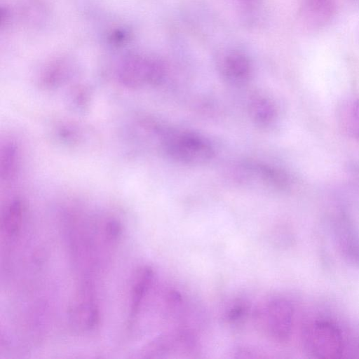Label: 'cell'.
<instances>
[{"label": "cell", "mask_w": 359, "mask_h": 359, "mask_svg": "<svg viewBox=\"0 0 359 359\" xmlns=\"http://www.w3.org/2000/svg\"><path fill=\"white\" fill-rule=\"evenodd\" d=\"M304 343L308 352L318 358H338L344 351L341 331L334 324L325 320L315 321L306 328Z\"/></svg>", "instance_id": "obj_2"}, {"label": "cell", "mask_w": 359, "mask_h": 359, "mask_svg": "<svg viewBox=\"0 0 359 359\" xmlns=\"http://www.w3.org/2000/svg\"><path fill=\"white\" fill-rule=\"evenodd\" d=\"M339 248L349 261L359 264V234L346 222L340 223L334 228Z\"/></svg>", "instance_id": "obj_9"}, {"label": "cell", "mask_w": 359, "mask_h": 359, "mask_svg": "<svg viewBox=\"0 0 359 359\" xmlns=\"http://www.w3.org/2000/svg\"><path fill=\"white\" fill-rule=\"evenodd\" d=\"M162 65L154 60L130 55L124 58L118 69L120 81L127 86L140 87L146 83L156 84L163 77Z\"/></svg>", "instance_id": "obj_4"}, {"label": "cell", "mask_w": 359, "mask_h": 359, "mask_svg": "<svg viewBox=\"0 0 359 359\" xmlns=\"http://www.w3.org/2000/svg\"><path fill=\"white\" fill-rule=\"evenodd\" d=\"M294 320V309L291 303L283 298L269 302L264 312L265 327L276 341H287L291 336Z\"/></svg>", "instance_id": "obj_5"}, {"label": "cell", "mask_w": 359, "mask_h": 359, "mask_svg": "<svg viewBox=\"0 0 359 359\" xmlns=\"http://www.w3.org/2000/svg\"><path fill=\"white\" fill-rule=\"evenodd\" d=\"M24 205L19 199L13 200L3 212L1 222V234L12 241L19 236L23 220Z\"/></svg>", "instance_id": "obj_8"}, {"label": "cell", "mask_w": 359, "mask_h": 359, "mask_svg": "<svg viewBox=\"0 0 359 359\" xmlns=\"http://www.w3.org/2000/svg\"><path fill=\"white\" fill-rule=\"evenodd\" d=\"M153 270L149 266L141 268L136 273L130 292L128 325L133 326L151 286Z\"/></svg>", "instance_id": "obj_7"}, {"label": "cell", "mask_w": 359, "mask_h": 359, "mask_svg": "<svg viewBox=\"0 0 359 359\" xmlns=\"http://www.w3.org/2000/svg\"><path fill=\"white\" fill-rule=\"evenodd\" d=\"M247 306L243 302H237L227 310L226 319L229 322L241 320L247 313Z\"/></svg>", "instance_id": "obj_13"}, {"label": "cell", "mask_w": 359, "mask_h": 359, "mask_svg": "<svg viewBox=\"0 0 359 359\" xmlns=\"http://www.w3.org/2000/svg\"><path fill=\"white\" fill-rule=\"evenodd\" d=\"M243 175L241 177L256 185H264L267 188H281L285 185L284 175L278 170L257 163H246L239 170Z\"/></svg>", "instance_id": "obj_6"}, {"label": "cell", "mask_w": 359, "mask_h": 359, "mask_svg": "<svg viewBox=\"0 0 359 359\" xmlns=\"http://www.w3.org/2000/svg\"><path fill=\"white\" fill-rule=\"evenodd\" d=\"M69 320L77 331L94 330L100 323V309L93 285L85 280L80 285L69 309Z\"/></svg>", "instance_id": "obj_3"}, {"label": "cell", "mask_w": 359, "mask_h": 359, "mask_svg": "<svg viewBox=\"0 0 359 359\" xmlns=\"http://www.w3.org/2000/svg\"><path fill=\"white\" fill-rule=\"evenodd\" d=\"M223 72L226 79L234 84L247 82L251 72L249 60L243 54L229 55L224 63Z\"/></svg>", "instance_id": "obj_10"}, {"label": "cell", "mask_w": 359, "mask_h": 359, "mask_svg": "<svg viewBox=\"0 0 359 359\" xmlns=\"http://www.w3.org/2000/svg\"><path fill=\"white\" fill-rule=\"evenodd\" d=\"M18 161V151L13 144H8L1 150V175L6 180L13 176Z\"/></svg>", "instance_id": "obj_12"}, {"label": "cell", "mask_w": 359, "mask_h": 359, "mask_svg": "<svg viewBox=\"0 0 359 359\" xmlns=\"http://www.w3.org/2000/svg\"><path fill=\"white\" fill-rule=\"evenodd\" d=\"M163 145L170 158L184 164H204L214 155L211 144L204 137L192 133L168 134L165 137Z\"/></svg>", "instance_id": "obj_1"}, {"label": "cell", "mask_w": 359, "mask_h": 359, "mask_svg": "<svg viewBox=\"0 0 359 359\" xmlns=\"http://www.w3.org/2000/svg\"><path fill=\"white\" fill-rule=\"evenodd\" d=\"M249 114L259 126H269L276 117V108L271 100L262 95H255L249 102Z\"/></svg>", "instance_id": "obj_11"}]
</instances>
